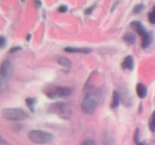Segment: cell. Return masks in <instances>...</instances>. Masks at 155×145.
<instances>
[{
    "label": "cell",
    "instance_id": "4",
    "mask_svg": "<svg viewBox=\"0 0 155 145\" xmlns=\"http://www.w3.org/2000/svg\"><path fill=\"white\" fill-rule=\"evenodd\" d=\"M43 92L49 98H66L71 95L72 89L69 87L48 85L43 89Z\"/></svg>",
    "mask_w": 155,
    "mask_h": 145
},
{
    "label": "cell",
    "instance_id": "18",
    "mask_svg": "<svg viewBox=\"0 0 155 145\" xmlns=\"http://www.w3.org/2000/svg\"><path fill=\"white\" fill-rule=\"evenodd\" d=\"M148 18H149V21L151 24H155V14L154 12L151 11L148 14Z\"/></svg>",
    "mask_w": 155,
    "mask_h": 145
},
{
    "label": "cell",
    "instance_id": "16",
    "mask_svg": "<svg viewBox=\"0 0 155 145\" xmlns=\"http://www.w3.org/2000/svg\"><path fill=\"white\" fill-rule=\"evenodd\" d=\"M148 126H149L150 130L152 132L155 133V110L153 112L152 115L150 117L149 122H148Z\"/></svg>",
    "mask_w": 155,
    "mask_h": 145
},
{
    "label": "cell",
    "instance_id": "13",
    "mask_svg": "<svg viewBox=\"0 0 155 145\" xmlns=\"http://www.w3.org/2000/svg\"><path fill=\"white\" fill-rule=\"evenodd\" d=\"M123 39H124V40L127 43L130 44V45H133V44H134L135 42H136V36H135L134 35L131 33H126V34L124 36V37H123Z\"/></svg>",
    "mask_w": 155,
    "mask_h": 145
},
{
    "label": "cell",
    "instance_id": "10",
    "mask_svg": "<svg viewBox=\"0 0 155 145\" xmlns=\"http://www.w3.org/2000/svg\"><path fill=\"white\" fill-rule=\"evenodd\" d=\"M65 51L70 53H89L92 49L89 48H75V47H67L65 48Z\"/></svg>",
    "mask_w": 155,
    "mask_h": 145
},
{
    "label": "cell",
    "instance_id": "26",
    "mask_svg": "<svg viewBox=\"0 0 155 145\" xmlns=\"http://www.w3.org/2000/svg\"><path fill=\"white\" fill-rule=\"evenodd\" d=\"M36 4H38V5H39V6L41 5V2H38V1H36Z\"/></svg>",
    "mask_w": 155,
    "mask_h": 145
},
{
    "label": "cell",
    "instance_id": "15",
    "mask_svg": "<svg viewBox=\"0 0 155 145\" xmlns=\"http://www.w3.org/2000/svg\"><path fill=\"white\" fill-rule=\"evenodd\" d=\"M58 63L61 65L62 66L66 68H70L71 66V62L69 59L66 58V57H60L58 59Z\"/></svg>",
    "mask_w": 155,
    "mask_h": 145
},
{
    "label": "cell",
    "instance_id": "22",
    "mask_svg": "<svg viewBox=\"0 0 155 145\" xmlns=\"http://www.w3.org/2000/svg\"><path fill=\"white\" fill-rule=\"evenodd\" d=\"M68 11V7L66 5H61L58 8V11L61 12V13H64Z\"/></svg>",
    "mask_w": 155,
    "mask_h": 145
},
{
    "label": "cell",
    "instance_id": "2",
    "mask_svg": "<svg viewBox=\"0 0 155 145\" xmlns=\"http://www.w3.org/2000/svg\"><path fill=\"white\" fill-rule=\"evenodd\" d=\"M28 137L33 143L38 144H48L54 140V136L51 133L42 130H33L29 131Z\"/></svg>",
    "mask_w": 155,
    "mask_h": 145
},
{
    "label": "cell",
    "instance_id": "8",
    "mask_svg": "<svg viewBox=\"0 0 155 145\" xmlns=\"http://www.w3.org/2000/svg\"><path fill=\"white\" fill-rule=\"evenodd\" d=\"M154 40V33L152 32H147L143 36L142 40V46L143 48L149 47Z\"/></svg>",
    "mask_w": 155,
    "mask_h": 145
},
{
    "label": "cell",
    "instance_id": "19",
    "mask_svg": "<svg viewBox=\"0 0 155 145\" xmlns=\"http://www.w3.org/2000/svg\"><path fill=\"white\" fill-rule=\"evenodd\" d=\"M139 129L137 128L136 131V133H135V135H134V140L136 143H139Z\"/></svg>",
    "mask_w": 155,
    "mask_h": 145
},
{
    "label": "cell",
    "instance_id": "9",
    "mask_svg": "<svg viewBox=\"0 0 155 145\" xmlns=\"http://www.w3.org/2000/svg\"><path fill=\"white\" fill-rule=\"evenodd\" d=\"M123 69H128L130 70H133L134 68V59L131 55H129L125 57L124 62L121 64Z\"/></svg>",
    "mask_w": 155,
    "mask_h": 145
},
{
    "label": "cell",
    "instance_id": "12",
    "mask_svg": "<svg viewBox=\"0 0 155 145\" xmlns=\"http://www.w3.org/2000/svg\"><path fill=\"white\" fill-rule=\"evenodd\" d=\"M120 100V94L117 91H114L113 92V99H112L111 103V108L115 109L119 106Z\"/></svg>",
    "mask_w": 155,
    "mask_h": 145
},
{
    "label": "cell",
    "instance_id": "11",
    "mask_svg": "<svg viewBox=\"0 0 155 145\" xmlns=\"http://www.w3.org/2000/svg\"><path fill=\"white\" fill-rule=\"evenodd\" d=\"M136 92H137L138 96L140 98H145L147 95V88L142 83H138L136 86Z\"/></svg>",
    "mask_w": 155,
    "mask_h": 145
},
{
    "label": "cell",
    "instance_id": "24",
    "mask_svg": "<svg viewBox=\"0 0 155 145\" xmlns=\"http://www.w3.org/2000/svg\"><path fill=\"white\" fill-rule=\"evenodd\" d=\"M93 9H94V6H92V7H89V8H87L86 11H85V13H86V14H89L92 13V11H93Z\"/></svg>",
    "mask_w": 155,
    "mask_h": 145
},
{
    "label": "cell",
    "instance_id": "7",
    "mask_svg": "<svg viewBox=\"0 0 155 145\" xmlns=\"http://www.w3.org/2000/svg\"><path fill=\"white\" fill-rule=\"evenodd\" d=\"M130 26H131L132 29L134 30L141 36H143L148 32L146 28L145 27V26L140 21H133V22H132L130 24Z\"/></svg>",
    "mask_w": 155,
    "mask_h": 145
},
{
    "label": "cell",
    "instance_id": "5",
    "mask_svg": "<svg viewBox=\"0 0 155 145\" xmlns=\"http://www.w3.org/2000/svg\"><path fill=\"white\" fill-rule=\"evenodd\" d=\"M3 117L9 120H22L27 117V113L21 108H5L2 110Z\"/></svg>",
    "mask_w": 155,
    "mask_h": 145
},
{
    "label": "cell",
    "instance_id": "25",
    "mask_svg": "<svg viewBox=\"0 0 155 145\" xmlns=\"http://www.w3.org/2000/svg\"><path fill=\"white\" fill-rule=\"evenodd\" d=\"M30 38H31V35H30V34H29L28 36H27V41H29V40H30Z\"/></svg>",
    "mask_w": 155,
    "mask_h": 145
},
{
    "label": "cell",
    "instance_id": "21",
    "mask_svg": "<svg viewBox=\"0 0 155 145\" xmlns=\"http://www.w3.org/2000/svg\"><path fill=\"white\" fill-rule=\"evenodd\" d=\"M5 45H6V39H5L3 36H2L1 39H0V47H1L2 48H3Z\"/></svg>",
    "mask_w": 155,
    "mask_h": 145
},
{
    "label": "cell",
    "instance_id": "17",
    "mask_svg": "<svg viewBox=\"0 0 155 145\" xmlns=\"http://www.w3.org/2000/svg\"><path fill=\"white\" fill-rule=\"evenodd\" d=\"M144 8V5L142 4H139V5H136L135 6V8H133V13L136 14H140L141 12L142 11Z\"/></svg>",
    "mask_w": 155,
    "mask_h": 145
},
{
    "label": "cell",
    "instance_id": "27",
    "mask_svg": "<svg viewBox=\"0 0 155 145\" xmlns=\"http://www.w3.org/2000/svg\"><path fill=\"white\" fill-rule=\"evenodd\" d=\"M153 12H154V13L155 14V5H154V9H153V11H152Z\"/></svg>",
    "mask_w": 155,
    "mask_h": 145
},
{
    "label": "cell",
    "instance_id": "6",
    "mask_svg": "<svg viewBox=\"0 0 155 145\" xmlns=\"http://www.w3.org/2000/svg\"><path fill=\"white\" fill-rule=\"evenodd\" d=\"M12 73H13V64L10 60H5L1 66L2 76L5 79H8L10 78Z\"/></svg>",
    "mask_w": 155,
    "mask_h": 145
},
{
    "label": "cell",
    "instance_id": "14",
    "mask_svg": "<svg viewBox=\"0 0 155 145\" xmlns=\"http://www.w3.org/2000/svg\"><path fill=\"white\" fill-rule=\"evenodd\" d=\"M26 104H27V106L28 107V108L30 109V110L31 112H34V105L36 104V99L35 98H29L26 99Z\"/></svg>",
    "mask_w": 155,
    "mask_h": 145
},
{
    "label": "cell",
    "instance_id": "1",
    "mask_svg": "<svg viewBox=\"0 0 155 145\" xmlns=\"http://www.w3.org/2000/svg\"><path fill=\"white\" fill-rule=\"evenodd\" d=\"M101 96L97 93H89L83 100L81 107L83 112L88 114L94 113L95 109L101 104Z\"/></svg>",
    "mask_w": 155,
    "mask_h": 145
},
{
    "label": "cell",
    "instance_id": "28",
    "mask_svg": "<svg viewBox=\"0 0 155 145\" xmlns=\"http://www.w3.org/2000/svg\"><path fill=\"white\" fill-rule=\"evenodd\" d=\"M140 145H142V144H140Z\"/></svg>",
    "mask_w": 155,
    "mask_h": 145
},
{
    "label": "cell",
    "instance_id": "20",
    "mask_svg": "<svg viewBox=\"0 0 155 145\" xmlns=\"http://www.w3.org/2000/svg\"><path fill=\"white\" fill-rule=\"evenodd\" d=\"M81 145H96V143L92 140H84V141L81 143Z\"/></svg>",
    "mask_w": 155,
    "mask_h": 145
},
{
    "label": "cell",
    "instance_id": "3",
    "mask_svg": "<svg viewBox=\"0 0 155 145\" xmlns=\"http://www.w3.org/2000/svg\"><path fill=\"white\" fill-rule=\"evenodd\" d=\"M48 112L58 115L64 119H68L72 115V108L68 103L56 102L48 106Z\"/></svg>",
    "mask_w": 155,
    "mask_h": 145
},
{
    "label": "cell",
    "instance_id": "23",
    "mask_svg": "<svg viewBox=\"0 0 155 145\" xmlns=\"http://www.w3.org/2000/svg\"><path fill=\"white\" fill-rule=\"evenodd\" d=\"M20 50H21V47H20V46L14 47V48H12V49L9 51V52H10V53H15V52H17V51H20Z\"/></svg>",
    "mask_w": 155,
    "mask_h": 145
}]
</instances>
